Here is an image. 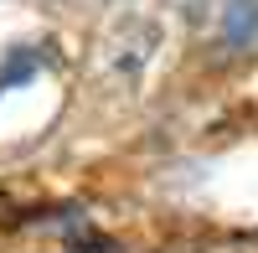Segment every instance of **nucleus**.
I'll return each instance as SVG.
<instances>
[{"instance_id": "nucleus-1", "label": "nucleus", "mask_w": 258, "mask_h": 253, "mask_svg": "<svg viewBox=\"0 0 258 253\" xmlns=\"http://www.w3.org/2000/svg\"><path fill=\"white\" fill-rule=\"evenodd\" d=\"M212 26H217V41H222L227 52L258 47V0H217Z\"/></svg>"}, {"instance_id": "nucleus-2", "label": "nucleus", "mask_w": 258, "mask_h": 253, "mask_svg": "<svg viewBox=\"0 0 258 253\" xmlns=\"http://www.w3.org/2000/svg\"><path fill=\"white\" fill-rule=\"evenodd\" d=\"M150 52H155V26H150V21H129V26H119V41H114V73L135 83Z\"/></svg>"}]
</instances>
